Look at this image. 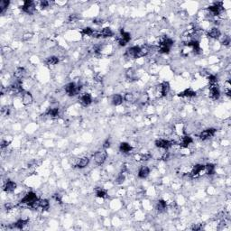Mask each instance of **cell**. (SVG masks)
I'll use <instances>...</instances> for the list:
<instances>
[{
    "instance_id": "d590c367",
    "label": "cell",
    "mask_w": 231,
    "mask_h": 231,
    "mask_svg": "<svg viewBox=\"0 0 231 231\" xmlns=\"http://www.w3.org/2000/svg\"><path fill=\"white\" fill-rule=\"evenodd\" d=\"M126 76L128 80H131V81H134L136 78H135V72L133 69H128L127 71H126Z\"/></svg>"
},
{
    "instance_id": "9c48e42d",
    "label": "cell",
    "mask_w": 231,
    "mask_h": 231,
    "mask_svg": "<svg viewBox=\"0 0 231 231\" xmlns=\"http://www.w3.org/2000/svg\"><path fill=\"white\" fill-rule=\"evenodd\" d=\"M28 223H29V220H28V219L20 218V219H18L17 221H16L15 223H13L12 225L8 226L7 228L10 229H23Z\"/></svg>"
},
{
    "instance_id": "277c9868",
    "label": "cell",
    "mask_w": 231,
    "mask_h": 231,
    "mask_svg": "<svg viewBox=\"0 0 231 231\" xmlns=\"http://www.w3.org/2000/svg\"><path fill=\"white\" fill-rule=\"evenodd\" d=\"M107 152L106 150H99L94 153V161L98 165H102L107 159Z\"/></svg>"
},
{
    "instance_id": "d6a6232c",
    "label": "cell",
    "mask_w": 231,
    "mask_h": 231,
    "mask_svg": "<svg viewBox=\"0 0 231 231\" xmlns=\"http://www.w3.org/2000/svg\"><path fill=\"white\" fill-rule=\"evenodd\" d=\"M215 165H212V164H208V165H205V168L204 170L206 171V173L208 175H212L215 173Z\"/></svg>"
},
{
    "instance_id": "cb8c5ba5",
    "label": "cell",
    "mask_w": 231,
    "mask_h": 231,
    "mask_svg": "<svg viewBox=\"0 0 231 231\" xmlns=\"http://www.w3.org/2000/svg\"><path fill=\"white\" fill-rule=\"evenodd\" d=\"M89 164V157H82V158H81L78 162H77V164H76V167L77 168H79V169H83V168H85V167H87L88 165Z\"/></svg>"
},
{
    "instance_id": "9a60e30c",
    "label": "cell",
    "mask_w": 231,
    "mask_h": 231,
    "mask_svg": "<svg viewBox=\"0 0 231 231\" xmlns=\"http://www.w3.org/2000/svg\"><path fill=\"white\" fill-rule=\"evenodd\" d=\"M17 183L13 181H7V182L5 183L4 187H3V190L6 191V192H13L16 189H17Z\"/></svg>"
},
{
    "instance_id": "74e56055",
    "label": "cell",
    "mask_w": 231,
    "mask_h": 231,
    "mask_svg": "<svg viewBox=\"0 0 231 231\" xmlns=\"http://www.w3.org/2000/svg\"><path fill=\"white\" fill-rule=\"evenodd\" d=\"M149 53V48L146 46H143L140 47V52H139V58L140 57H144L146 55H147Z\"/></svg>"
},
{
    "instance_id": "816d5d0a",
    "label": "cell",
    "mask_w": 231,
    "mask_h": 231,
    "mask_svg": "<svg viewBox=\"0 0 231 231\" xmlns=\"http://www.w3.org/2000/svg\"><path fill=\"white\" fill-rule=\"evenodd\" d=\"M25 41H29L32 39V34L31 33H27V34H25L24 35V38H23Z\"/></svg>"
},
{
    "instance_id": "f1b7e54d",
    "label": "cell",
    "mask_w": 231,
    "mask_h": 231,
    "mask_svg": "<svg viewBox=\"0 0 231 231\" xmlns=\"http://www.w3.org/2000/svg\"><path fill=\"white\" fill-rule=\"evenodd\" d=\"M123 97L120 95V94H115L112 96V99H111V102L114 106H119L123 103Z\"/></svg>"
},
{
    "instance_id": "e575fe53",
    "label": "cell",
    "mask_w": 231,
    "mask_h": 231,
    "mask_svg": "<svg viewBox=\"0 0 231 231\" xmlns=\"http://www.w3.org/2000/svg\"><path fill=\"white\" fill-rule=\"evenodd\" d=\"M9 5H10V1H8V0H2L0 2V12L4 13L8 8Z\"/></svg>"
},
{
    "instance_id": "ffe728a7",
    "label": "cell",
    "mask_w": 231,
    "mask_h": 231,
    "mask_svg": "<svg viewBox=\"0 0 231 231\" xmlns=\"http://www.w3.org/2000/svg\"><path fill=\"white\" fill-rule=\"evenodd\" d=\"M204 168H205V165H194L193 168H192V170H191V172L190 173L191 176V177H195V176L199 175V174L204 170Z\"/></svg>"
},
{
    "instance_id": "52a82bcc",
    "label": "cell",
    "mask_w": 231,
    "mask_h": 231,
    "mask_svg": "<svg viewBox=\"0 0 231 231\" xmlns=\"http://www.w3.org/2000/svg\"><path fill=\"white\" fill-rule=\"evenodd\" d=\"M139 52H140V46H132L126 51V57L130 59H136L139 58Z\"/></svg>"
},
{
    "instance_id": "1f68e13d",
    "label": "cell",
    "mask_w": 231,
    "mask_h": 231,
    "mask_svg": "<svg viewBox=\"0 0 231 231\" xmlns=\"http://www.w3.org/2000/svg\"><path fill=\"white\" fill-rule=\"evenodd\" d=\"M95 193H96V196H97L98 198L106 199L108 197V192H107V191H105V190H103V189H101V188L96 189Z\"/></svg>"
},
{
    "instance_id": "8d00e7d4",
    "label": "cell",
    "mask_w": 231,
    "mask_h": 231,
    "mask_svg": "<svg viewBox=\"0 0 231 231\" xmlns=\"http://www.w3.org/2000/svg\"><path fill=\"white\" fill-rule=\"evenodd\" d=\"M125 180H126V176H125V173H123V172H120L118 175H117V177H116V184H122L123 182H125Z\"/></svg>"
},
{
    "instance_id": "d6986e66",
    "label": "cell",
    "mask_w": 231,
    "mask_h": 231,
    "mask_svg": "<svg viewBox=\"0 0 231 231\" xmlns=\"http://www.w3.org/2000/svg\"><path fill=\"white\" fill-rule=\"evenodd\" d=\"M99 37L102 38H108V37H112L114 35L113 31L109 28V27H105L103 28L100 32H99Z\"/></svg>"
},
{
    "instance_id": "c3c4849f",
    "label": "cell",
    "mask_w": 231,
    "mask_h": 231,
    "mask_svg": "<svg viewBox=\"0 0 231 231\" xmlns=\"http://www.w3.org/2000/svg\"><path fill=\"white\" fill-rule=\"evenodd\" d=\"M170 156H171V154H170L168 152H166V153H165L163 154L162 159H163L164 161H167V160H169V159H170Z\"/></svg>"
},
{
    "instance_id": "60d3db41",
    "label": "cell",
    "mask_w": 231,
    "mask_h": 231,
    "mask_svg": "<svg viewBox=\"0 0 231 231\" xmlns=\"http://www.w3.org/2000/svg\"><path fill=\"white\" fill-rule=\"evenodd\" d=\"M78 19H79V17L77 14H71V15H70V17H68V22L73 23V22H76Z\"/></svg>"
},
{
    "instance_id": "8fae6325",
    "label": "cell",
    "mask_w": 231,
    "mask_h": 231,
    "mask_svg": "<svg viewBox=\"0 0 231 231\" xmlns=\"http://www.w3.org/2000/svg\"><path fill=\"white\" fill-rule=\"evenodd\" d=\"M216 134V129L215 128H208L204 131L199 134V138L201 140H207V139H210L211 137H213Z\"/></svg>"
},
{
    "instance_id": "f907efd6",
    "label": "cell",
    "mask_w": 231,
    "mask_h": 231,
    "mask_svg": "<svg viewBox=\"0 0 231 231\" xmlns=\"http://www.w3.org/2000/svg\"><path fill=\"white\" fill-rule=\"evenodd\" d=\"M201 229H202V226H201V225H199V224H197V225H194V226L191 228V229H192V230H195V231L200 230Z\"/></svg>"
},
{
    "instance_id": "484cf974",
    "label": "cell",
    "mask_w": 231,
    "mask_h": 231,
    "mask_svg": "<svg viewBox=\"0 0 231 231\" xmlns=\"http://www.w3.org/2000/svg\"><path fill=\"white\" fill-rule=\"evenodd\" d=\"M208 36L210 38H212V39H218L220 36H221V32L218 28L217 27H214L212 28L209 33H208Z\"/></svg>"
},
{
    "instance_id": "f546056e",
    "label": "cell",
    "mask_w": 231,
    "mask_h": 231,
    "mask_svg": "<svg viewBox=\"0 0 231 231\" xmlns=\"http://www.w3.org/2000/svg\"><path fill=\"white\" fill-rule=\"evenodd\" d=\"M39 208H41L43 210H48L50 208V202L48 199H43L39 200Z\"/></svg>"
},
{
    "instance_id": "d4e9b609",
    "label": "cell",
    "mask_w": 231,
    "mask_h": 231,
    "mask_svg": "<svg viewBox=\"0 0 231 231\" xmlns=\"http://www.w3.org/2000/svg\"><path fill=\"white\" fill-rule=\"evenodd\" d=\"M25 74H26V70L23 67H18V68H17V70L14 72V75H15L16 79H18V80L23 79L25 76Z\"/></svg>"
},
{
    "instance_id": "6da1fadb",
    "label": "cell",
    "mask_w": 231,
    "mask_h": 231,
    "mask_svg": "<svg viewBox=\"0 0 231 231\" xmlns=\"http://www.w3.org/2000/svg\"><path fill=\"white\" fill-rule=\"evenodd\" d=\"M81 87H82L81 85H77L76 83L70 82L64 87V89H65V92L68 96L73 97V96L78 95L81 92Z\"/></svg>"
},
{
    "instance_id": "3957f363",
    "label": "cell",
    "mask_w": 231,
    "mask_h": 231,
    "mask_svg": "<svg viewBox=\"0 0 231 231\" xmlns=\"http://www.w3.org/2000/svg\"><path fill=\"white\" fill-rule=\"evenodd\" d=\"M37 200H38V198H37L36 194L33 191H29L25 195L24 198L20 200V203L21 204H26L27 206H29L31 208Z\"/></svg>"
},
{
    "instance_id": "5bb4252c",
    "label": "cell",
    "mask_w": 231,
    "mask_h": 231,
    "mask_svg": "<svg viewBox=\"0 0 231 231\" xmlns=\"http://www.w3.org/2000/svg\"><path fill=\"white\" fill-rule=\"evenodd\" d=\"M80 102L83 107H88L92 103V97L89 93H84L80 97Z\"/></svg>"
},
{
    "instance_id": "7a4b0ae2",
    "label": "cell",
    "mask_w": 231,
    "mask_h": 231,
    "mask_svg": "<svg viewBox=\"0 0 231 231\" xmlns=\"http://www.w3.org/2000/svg\"><path fill=\"white\" fill-rule=\"evenodd\" d=\"M172 45H173V41L171 38L165 37V39L162 40V42L160 43L159 51L161 53H169Z\"/></svg>"
},
{
    "instance_id": "603a6c76",
    "label": "cell",
    "mask_w": 231,
    "mask_h": 231,
    "mask_svg": "<svg viewBox=\"0 0 231 231\" xmlns=\"http://www.w3.org/2000/svg\"><path fill=\"white\" fill-rule=\"evenodd\" d=\"M119 151L122 153H129L131 151H132V146L127 143V142H123L120 144L119 146Z\"/></svg>"
},
{
    "instance_id": "ee69618b",
    "label": "cell",
    "mask_w": 231,
    "mask_h": 231,
    "mask_svg": "<svg viewBox=\"0 0 231 231\" xmlns=\"http://www.w3.org/2000/svg\"><path fill=\"white\" fill-rule=\"evenodd\" d=\"M1 113L5 116L9 115V114H10V108H9V107H7V106L3 107L2 109H1Z\"/></svg>"
},
{
    "instance_id": "ab89813d",
    "label": "cell",
    "mask_w": 231,
    "mask_h": 231,
    "mask_svg": "<svg viewBox=\"0 0 231 231\" xmlns=\"http://www.w3.org/2000/svg\"><path fill=\"white\" fill-rule=\"evenodd\" d=\"M124 100H126L127 102H133L134 101V94L133 93H126L125 96L123 97Z\"/></svg>"
},
{
    "instance_id": "4fadbf2b",
    "label": "cell",
    "mask_w": 231,
    "mask_h": 231,
    "mask_svg": "<svg viewBox=\"0 0 231 231\" xmlns=\"http://www.w3.org/2000/svg\"><path fill=\"white\" fill-rule=\"evenodd\" d=\"M210 97L214 100L219 99L220 97V90L218 85H210Z\"/></svg>"
},
{
    "instance_id": "b9f144b4",
    "label": "cell",
    "mask_w": 231,
    "mask_h": 231,
    "mask_svg": "<svg viewBox=\"0 0 231 231\" xmlns=\"http://www.w3.org/2000/svg\"><path fill=\"white\" fill-rule=\"evenodd\" d=\"M50 5H51V3L49 1H46V0H43V1L40 2V7L42 9H45V8L49 7Z\"/></svg>"
},
{
    "instance_id": "f35d334b",
    "label": "cell",
    "mask_w": 231,
    "mask_h": 231,
    "mask_svg": "<svg viewBox=\"0 0 231 231\" xmlns=\"http://www.w3.org/2000/svg\"><path fill=\"white\" fill-rule=\"evenodd\" d=\"M208 81L210 85H217V82H218V78L213 75V74H210L208 76Z\"/></svg>"
},
{
    "instance_id": "4316f807",
    "label": "cell",
    "mask_w": 231,
    "mask_h": 231,
    "mask_svg": "<svg viewBox=\"0 0 231 231\" xmlns=\"http://www.w3.org/2000/svg\"><path fill=\"white\" fill-rule=\"evenodd\" d=\"M167 209V203L165 199H159L156 203V210L159 212H164Z\"/></svg>"
},
{
    "instance_id": "2e32d148",
    "label": "cell",
    "mask_w": 231,
    "mask_h": 231,
    "mask_svg": "<svg viewBox=\"0 0 231 231\" xmlns=\"http://www.w3.org/2000/svg\"><path fill=\"white\" fill-rule=\"evenodd\" d=\"M170 84L167 81H164L160 85V92H161V96L162 97H165L168 95V93L170 92Z\"/></svg>"
},
{
    "instance_id": "7bdbcfd3",
    "label": "cell",
    "mask_w": 231,
    "mask_h": 231,
    "mask_svg": "<svg viewBox=\"0 0 231 231\" xmlns=\"http://www.w3.org/2000/svg\"><path fill=\"white\" fill-rule=\"evenodd\" d=\"M230 37L227 35V36H224L223 40L221 41V44H222L223 45H225V46H228V45L230 44Z\"/></svg>"
},
{
    "instance_id": "83f0119b",
    "label": "cell",
    "mask_w": 231,
    "mask_h": 231,
    "mask_svg": "<svg viewBox=\"0 0 231 231\" xmlns=\"http://www.w3.org/2000/svg\"><path fill=\"white\" fill-rule=\"evenodd\" d=\"M46 115L49 116L51 117H58L60 115V110L58 107L55 108H50L48 110L46 111Z\"/></svg>"
},
{
    "instance_id": "ba28073f",
    "label": "cell",
    "mask_w": 231,
    "mask_h": 231,
    "mask_svg": "<svg viewBox=\"0 0 231 231\" xmlns=\"http://www.w3.org/2000/svg\"><path fill=\"white\" fill-rule=\"evenodd\" d=\"M173 145V142L167 140V139H157L155 141V146L158 148L165 149V150H168L169 148L172 147V146Z\"/></svg>"
},
{
    "instance_id": "5b68a950",
    "label": "cell",
    "mask_w": 231,
    "mask_h": 231,
    "mask_svg": "<svg viewBox=\"0 0 231 231\" xmlns=\"http://www.w3.org/2000/svg\"><path fill=\"white\" fill-rule=\"evenodd\" d=\"M131 40V35L130 33L124 31V29H121L120 31V36L117 39V42L119 44L120 46H125L127 45V44Z\"/></svg>"
},
{
    "instance_id": "44dd1931",
    "label": "cell",
    "mask_w": 231,
    "mask_h": 231,
    "mask_svg": "<svg viewBox=\"0 0 231 231\" xmlns=\"http://www.w3.org/2000/svg\"><path fill=\"white\" fill-rule=\"evenodd\" d=\"M192 142H193V139L190 135H184L183 137H182L180 145L183 148H187L191 144H192Z\"/></svg>"
},
{
    "instance_id": "f6af8a7d",
    "label": "cell",
    "mask_w": 231,
    "mask_h": 231,
    "mask_svg": "<svg viewBox=\"0 0 231 231\" xmlns=\"http://www.w3.org/2000/svg\"><path fill=\"white\" fill-rule=\"evenodd\" d=\"M52 198L54 199V200L56 201V202H59V203H62V195L61 194H59V193H55V194H53L52 195Z\"/></svg>"
},
{
    "instance_id": "30bf717a",
    "label": "cell",
    "mask_w": 231,
    "mask_h": 231,
    "mask_svg": "<svg viewBox=\"0 0 231 231\" xmlns=\"http://www.w3.org/2000/svg\"><path fill=\"white\" fill-rule=\"evenodd\" d=\"M209 12L212 15V16H218L221 11H222V2H217V3H214L213 6H209L208 8Z\"/></svg>"
},
{
    "instance_id": "4dcf8cb0",
    "label": "cell",
    "mask_w": 231,
    "mask_h": 231,
    "mask_svg": "<svg viewBox=\"0 0 231 231\" xmlns=\"http://www.w3.org/2000/svg\"><path fill=\"white\" fill-rule=\"evenodd\" d=\"M45 63L47 65H56L59 63V58L56 56H50L46 59Z\"/></svg>"
},
{
    "instance_id": "8992f818",
    "label": "cell",
    "mask_w": 231,
    "mask_h": 231,
    "mask_svg": "<svg viewBox=\"0 0 231 231\" xmlns=\"http://www.w3.org/2000/svg\"><path fill=\"white\" fill-rule=\"evenodd\" d=\"M22 10L29 15H33L35 11V4L33 1L31 0H26L24 2V5L22 6Z\"/></svg>"
},
{
    "instance_id": "681fc988",
    "label": "cell",
    "mask_w": 231,
    "mask_h": 231,
    "mask_svg": "<svg viewBox=\"0 0 231 231\" xmlns=\"http://www.w3.org/2000/svg\"><path fill=\"white\" fill-rule=\"evenodd\" d=\"M151 154L150 153H146V154H145V155H143L141 158H142V160L143 161H148L149 159H151Z\"/></svg>"
},
{
    "instance_id": "836d02e7",
    "label": "cell",
    "mask_w": 231,
    "mask_h": 231,
    "mask_svg": "<svg viewBox=\"0 0 231 231\" xmlns=\"http://www.w3.org/2000/svg\"><path fill=\"white\" fill-rule=\"evenodd\" d=\"M94 33H95V31L91 27H85L81 31V33L84 36H93Z\"/></svg>"
},
{
    "instance_id": "e0dca14e",
    "label": "cell",
    "mask_w": 231,
    "mask_h": 231,
    "mask_svg": "<svg viewBox=\"0 0 231 231\" xmlns=\"http://www.w3.org/2000/svg\"><path fill=\"white\" fill-rule=\"evenodd\" d=\"M150 174V169L147 166H142L138 171V177L140 179H146Z\"/></svg>"
},
{
    "instance_id": "7c38bea8",
    "label": "cell",
    "mask_w": 231,
    "mask_h": 231,
    "mask_svg": "<svg viewBox=\"0 0 231 231\" xmlns=\"http://www.w3.org/2000/svg\"><path fill=\"white\" fill-rule=\"evenodd\" d=\"M21 95H22V102L25 106H30L33 103V98L30 92L24 91Z\"/></svg>"
},
{
    "instance_id": "ac0fdd59",
    "label": "cell",
    "mask_w": 231,
    "mask_h": 231,
    "mask_svg": "<svg viewBox=\"0 0 231 231\" xmlns=\"http://www.w3.org/2000/svg\"><path fill=\"white\" fill-rule=\"evenodd\" d=\"M186 45L191 47V49H192V51H193L195 53H199V51H200L199 43L197 40H191V41H189V42L186 44Z\"/></svg>"
},
{
    "instance_id": "7dc6e473",
    "label": "cell",
    "mask_w": 231,
    "mask_h": 231,
    "mask_svg": "<svg viewBox=\"0 0 231 231\" xmlns=\"http://www.w3.org/2000/svg\"><path fill=\"white\" fill-rule=\"evenodd\" d=\"M9 142H7V141H6V140H2L1 141V149H5L8 146H9Z\"/></svg>"
},
{
    "instance_id": "bcb514c9",
    "label": "cell",
    "mask_w": 231,
    "mask_h": 231,
    "mask_svg": "<svg viewBox=\"0 0 231 231\" xmlns=\"http://www.w3.org/2000/svg\"><path fill=\"white\" fill-rule=\"evenodd\" d=\"M110 145H111V143H110V140L109 139H106L105 141H104V143H103V148L105 149H108L110 147Z\"/></svg>"
},
{
    "instance_id": "7402d4cb",
    "label": "cell",
    "mask_w": 231,
    "mask_h": 231,
    "mask_svg": "<svg viewBox=\"0 0 231 231\" xmlns=\"http://www.w3.org/2000/svg\"><path fill=\"white\" fill-rule=\"evenodd\" d=\"M178 96L182 97V98H193V97L196 96V92L194 90H192L191 89H187L184 91L179 93Z\"/></svg>"
}]
</instances>
